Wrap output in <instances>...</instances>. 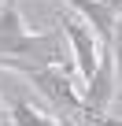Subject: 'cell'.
I'll list each match as a JSON object with an SVG mask.
<instances>
[{
    "mask_svg": "<svg viewBox=\"0 0 122 126\" xmlns=\"http://www.w3.org/2000/svg\"><path fill=\"white\" fill-rule=\"evenodd\" d=\"M0 56H15L30 63H63V30H48V33H15L8 41H0Z\"/></svg>",
    "mask_w": 122,
    "mask_h": 126,
    "instance_id": "1",
    "label": "cell"
},
{
    "mask_svg": "<svg viewBox=\"0 0 122 126\" xmlns=\"http://www.w3.org/2000/svg\"><path fill=\"white\" fill-rule=\"evenodd\" d=\"M15 33H22V15H19L15 0H4V4H0V41H8Z\"/></svg>",
    "mask_w": 122,
    "mask_h": 126,
    "instance_id": "5",
    "label": "cell"
},
{
    "mask_svg": "<svg viewBox=\"0 0 122 126\" xmlns=\"http://www.w3.org/2000/svg\"><path fill=\"white\" fill-rule=\"evenodd\" d=\"M11 122H15V126H67V119L55 122V119L41 115L33 104H26V100H15V104H11Z\"/></svg>",
    "mask_w": 122,
    "mask_h": 126,
    "instance_id": "4",
    "label": "cell"
},
{
    "mask_svg": "<svg viewBox=\"0 0 122 126\" xmlns=\"http://www.w3.org/2000/svg\"><path fill=\"white\" fill-rule=\"evenodd\" d=\"M111 48H115V71H118V89H122V19L115 22V41H111Z\"/></svg>",
    "mask_w": 122,
    "mask_h": 126,
    "instance_id": "6",
    "label": "cell"
},
{
    "mask_svg": "<svg viewBox=\"0 0 122 126\" xmlns=\"http://www.w3.org/2000/svg\"><path fill=\"white\" fill-rule=\"evenodd\" d=\"M67 4L93 26V33L100 37V45H111L115 41V22H118V11H111L104 0H67Z\"/></svg>",
    "mask_w": 122,
    "mask_h": 126,
    "instance_id": "3",
    "label": "cell"
},
{
    "mask_svg": "<svg viewBox=\"0 0 122 126\" xmlns=\"http://www.w3.org/2000/svg\"><path fill=\"white\" fill-rule=\"evenodd\" d=\"M59 30H63V37L70 41V48H74V63H78V74H81V85L96 74V67H100V48H96V41H93V33L74 19V15H63L59 19Z\"/></svg>",
    "mask_w": 122,
    "mask_h": 126,
    "instance_id": "2",
    "label": "cell"
}]
</instances>
